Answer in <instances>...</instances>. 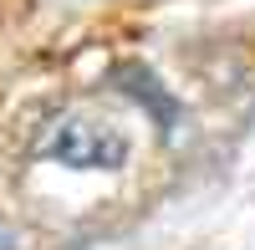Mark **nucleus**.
I'll use <instances>...</instances> for the list:
<instances>
[{
  "label": "nucleus",
  "mask_w": 255,
  "mask_h": 250,
  "mask_svg": "<svg viewBox=\"0 0 255 250\" xmlns=\"http://www.w3.org/2000/svg\"><path fill=\"white\" fill-rule=\"evenodd\" d=\"M46 158L67 163V169H118L128 158V138L97 118H61L46 133Z\"/></svg>",
  "instance_id": "obj_1"
},
{
  "label": "nucleus",
  "mask_w": 255,
  "mask_h": 250,
  "mask_svg": "<svg viewBox=\"0 0 255 250\" xmlns=\"http://www.w3.org/2000/svg\"><path fill=\"white\" fill-rule=\"evenodd\" d=\"M0 250H15V245H10V235H5V230H0Z\"/></svg>",
  "instance_id": "obj_2"
}]
</instances>
